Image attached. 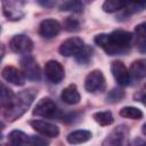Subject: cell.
<instances>
[{"instance_id":"1","label":"cell","mask_w":146,"mask_h":146,"mask_svg":"<svg viewBox=\"0 0 146 146\" xmlns=\"http://www.w3.org/2000/svg\"><path fill=\"white\" fill-rule=\"evenodd\" d=\"M95 42L102 47L108 55L124 54L130 49L132 42V34L127 31L117 30L110 34H98Z\"/></svg>"},{"instance_id":"2","label":"cell","mask_w":146,"mask_h":146,"mask_svg":"<svg viewBox=\"0 0 146 146\" xmlns=\"http://www.w3.org/2000/svg\"><path fill=\"white\" fill-rule=\"evenodd\" d=\"M36 92L33 89H26L19 92L18 95H15L11 103L6 107V117L9 121H14L22 116L32 104Z\"/></svg>"},{"instance_id":"3","label":"cell","mask_w":146,"mask_h":146,"mask_svg":"<svg viewBox=\"0 0 146 146\" xmlns=\"http://www.w3.org/2000/svg\"><path fill=\"white\" fill-rule=\"evenodd\" d=\"M21 66L22 72L25 76V79H29L31 81H38L41 78L40 67L36 64L35 59L31 55H25L21 59Z\"/></svg>"},{"instance_id":"4","label":"cell","mask_w":146,"mask_h":146,"mask_svg":"<svg viewBox=\"0 0 146 146\" xmlns=\"http://www.w3.org/2000/svg\"><path fill=\"white\" fill-rule=\"evenodd\" d=\"M57 112H58L57 106L50 98H42L34 107L33 115L46 119H52L57 115Z\"/></svg>"},{"instance_id":"5","label":"cell","mask_w":146,"mask_h":146,"mask_svg":"<svg viewBox=\"0 0 146 146\" xmlns=\"http://www.w3.org/2000/svg\"><path fill=\"white\" fill-rule=\"evenodd\" d=\"M84 88L89 92H96L104 90L105 88V78L99 70L90 72L84 80Z\"/></svg>"},{"instance_id":"6","label":"cell","mask_w":146,"mask_h":146,"mask_svg":"<svg viewBox=\"0 0 146 146\" xmlns=\"http://www.w3.org/2000/svg\"><path fill=\"white\" fill-rule=\"evenodd\" d=\"M10 49L16 54H24L27 55L33 49V42L32 40L24 34H18L13 36V39L9 42Z\"/></svg>"},{"instance_id":"7","label":"cell","mask_w":146,"mask_h":146,"mask_svg":"<svg viewBox=\"0 0 146 146\" xmlns=\"http://www.w3.org/2000/svg\"><path fill=\"white\" fill-rule=\"evenodd\" d=\"M22 1H3L2 9L5 16L10 21H18L24 16Z\"/></svg>"},{"instance_id":"8","label":"cell","mask_w":146,"mask_h":146,"mask_svg":"<svg viewBox=\"0 0 146 146\" xmlns=\"http://www.w3.org/2000/svg\"><path fill=\"white\" fill-rule=\"evenodd\" d=\"M44 73L47 79L52 83H59L64 79V68L60 63L49 60L44 65Z\"/></svg>"},{"instance_id":"9","label":"cell","mask_w":146,"mask_h":146,"mask_svg":"<svg viewBox=\"0 0 146 146\" xmlns=\"http://www.w3.org/2000/svg\"><path fill=\"white\" fill-rule=\"evenodd\" d=\"M82 47H83L82 39L78 36H72L65 40L64 42H62L59 47V52L65 57H71V56H75L81 50Z\"/></svg>"},{"instance_id":"10","label":"cell","mask_w":146,"mask_h":146,"mask_svg":"<svg viewBox=\"0 0 146 146\" xmlns=\"http://www.w3.org/2000/svg\"><path fill=\"white\" fill-rule=\"evenodd\" d=\"M31 127L39 133H41L44 137H57L59 135V129L57 125L47 122V121H42V120H33L30 121Z\"/></svg>"},{"instance_id":"11","label":"cell","mask_w":146,"mask_h":146,"mask_svg":"<svg viewBox=\"0 0 146 146\" xmlns=\"http://www.w3.org/2000/svg\"><path fill=\"white\" fill-rule=\"evenodd\" d=\"M111 71L120 86H128L130 83V75L125 65L120 60H114L111 65Z\"/></svg>"},{"instance_id":"12","label":"cell","mask_w":146,"mask_h":146,"mask_svg":"<svg viewBox=\"0 0 146 146\" xmlns=\"http://www.w3.org/2000/svg\"><path fill=\"white\" fill-rule=\"evenodd\" d=\"M60 31V24L55 19H44L39 26V33L44 39H51L56 36Z\"/></svg>"},{"instance_id":"13","label":"cell","mask_w":146,"mask_h":146,"mask_svg":"<svg viewBox=\"0 0 146 146\" xmlns=\"http://www.w3.org/2000/svg\"><path fill=\"white\" fill-rule=\"evenodd\" d=\"M1 75L7 82L13 83L15 86H23L25 83V76L23 72L14 66H6L2 70Z\"/></svg>"},{"instance_id":"14","label":"cell","mask_w":146,"mask_h":146,"mask_svg":"<svg viewBox=\"0 0 146 146\" xmlns=\"http://www.w3.org/2000/svg\"><path fill=\"white\" fill-rule=\"evenodd\" d=\"M60 98L64 103L66 104H70V105H74V104H78L80 102V94L76 89V86L75 84H70L67 86L63 91H62V95H60Z\"/></svg>"},{"instance_id":"15","label":"cell","mask_w":146,"mask_h":146,"mask_svg":"<svg viewBox=\"0 0 146 146\" xmlns=\"http://www.w3.org/2000/svg\"><path fill=\"white\" fill-rule=\"evenodd\" d=\"M130 78H133L136 80H141L145 78L146 75V62L144 59H138L135 60L131 66L130 70L128 71Z\"/></svg>"},{"instance_id":"16","label":"cell","mask_w":146,"mask_h":146,"mask_svg":"<svg viewBox=\"0 0 146 146\" xmlns=\"http://www.w3.org/2000/svg\"><path fill=\"white\" fill-rule=\"evenodd\" d=\"M8 141L10 146H27L29 137L21 130H13L8 136Z\"/></svg>"},{"instance_id":"17","label":"cell","mask_w":146,"mask_h":146,"mask_svg":"<svg viewBox=\"0 0 146 146\" xmlns=\"http://www.w3.org/2000/svg\"><path fill=\"white\" fill-rule=\"evenodd\" d=\"M91 138V132L88 131V130H75L73 132H71L68 136H67V141L70 144H82V143H86L88 141L89 139Z\"/></svg>"},{"instance_id":"18","label":"cell","mask_w":146,"mask_h":146,"mask_svg":"<svg viewBox=\"0 0 146 146\" xmlns=\"http://www.w3.org/2000/svg\"><path fill=\"white\" fill-rule=\"evenodd\" d=\"M120 115L127 119H131V120H139L143 117V112L137 108V107H132V106H125L123 108L120 110Z\"/></svg>"},{"instance_id":"19","label":"cell","mask_w":146,"mask_h":146,"mask_svg":"<svg viewBox=\"0 0 146 146\" xmlns=\"http://www.w3.org/2000/svg\"><path fill=\"white\" fill-rule=\"evenodd\" d=\"M94 119L95 121L100 124V125H110L113 123L114 119L113 115L110 111H102V112H96L94 114Z\"/></svg>"},{"instance_id":"20","label":"cell","mask_w":146,"mask_h":146,"mask_svg":"<svg viewBox=\"0 0 146 146\" xmlns=\"http://www.w3.org/2000/svg\"><path fill=\"white\" fill-rule=\"evenodd\" d=\"M14 92L11 89H9L7 86L0 83V104L3 106H8L11 100L14 99Z\"/></svg>"},{"instance_id":"21","label":"cell","mask_w":146,"mask_h":146,"mask_svg":"<svg viewBox=\"0 0 146 146\" xmlns=\"http://www.w3.org/2000/svg\"><path fill=\"white\" fill-rule=\"evenodd\" d=\"M92 56V49L89 46L83 44V47L81 48V50L75 55V60L79 64H88L89 60L91 59Z\"/></svg>"},{"instance_id":"22","label":"cell","mask_w":146,"mask_h":146,"mask_svg":"<svg viewBox=\"0 0 146 146\" xmlns=\"http://www.w3.org/2000/svg\"><path fill=\"white\" fill-rule=\"evenodd\" d=\"M59 9L62 11H73V13H81L83 9V5L81 1L76 0H71V1H65L59 6Z\"/></svg>"},{"instance_id":"23","label":"cell","mask_w":146,"mask_h":146,"mask_svg":"<svg viewBox=\"0 0 146 146\" xmlns=\"http://www.w3.org/2000/svg\"><path fill=\"white\" fill-rule=\"evenodd\" d=\"M136 33H137V46L140 52H145V48H146V42H145V23H141L139 25L136 26L135 29Z\"/></svg>"},{"instance_id":"24","label":"cell","mask_w":146,"mask_h":146,"mask_svg":"<svg viewBox=\"0 0 146 146\" xmlns=\"http://www.w3.org/2000/svg\"><path fill=\"white\" fill-rule=\"evenodd\" d=\"M122 128H123V127H117V128L108 136V140H111V144H112L113 146H119V145L122 144V140H123V138H124V136H125V133H127V131L123 130Z\"/></svg>"},{"instance_id":"25","label":"cell","mask_w":146,"mask_h":146,"mask_svg":"<svg viewBox=\"0 0 146 146\" xmlns=\"http://www.w3.org/2000/svg\"><path fill=\"white\" fill-rule=\"evenodd\" d=\"M125 3H127V2L117 1V0H107V1L104 2L103 9H104V11H106V13H114V11H116V10L123 9V8L125 7Z\"/></svg>"},{"instance_id":"26","label":"cell","mask_w":146,"mask_h":146,"mask_svg":"<svg viewBox=\"0 0 146 146\" xmlns=\"http://www.w3.org/2000/svg\"><path fill=\"white\" fill-rule=\"evenodd\" d=\"M49 140L41 136H30L29 137V146H48Z\"/></svg>"},{"instance_id":"27","label":"cell","mask_w":146,"mask_h":146,"mask_svg":"<svg viewBox=\"0 0 146 146\" xmlns=\"http://www.w3.org/2000/svg\"><path fill=\"white\" fill-rule=\"evenodd\" d=\"M64 26H65V29H66L67 31L73 32V31H78V30H79L80 24H79V22H78L75 18H73V17H67V18L65 19V22H64Z\"/></svg>"},{"instance_id":"28","label":"cell","mask_w":146,"mask_h":146,"mask_svg":"<svg viewBox=\"0 0 146 146\" xmlns=\"http://www.w3.org/2000/svg\"><path fill=\"white\" fill-rule=\"evenodd\" d=\"M123 97H124V92H123V90H121V89H113V90L110 91V94L107 95L108 102H120Z\"/></svg>"},{"instance_id":"29","label":"cell","mask_w":146,"mask_h":146,"mask_svg":"<svg viewBox=\"0 0 146 146\" xmlns=\"http://www.w3.org/2000/svg\"><path fill=\"white\" fill-rule=\"evenodd\" d=\"M40 5H42V6H44V7H52V6H55L56 5V2H54V1H51V2H49V1H40Z\"/></svg>"},{"instance_id":"30","label":"cell","mask_w":146,"mask_h":146,"mask_svg":"<svg viewBox=\"0 0 146 146\" xmlns=\"http://www.w3.org/2000/svg\"><path fill=\"white\" fill-rule=\"evenodd\" d=\"M3 128H5V124L0 121V140H1V138H2V130H3Z\"/></svg>"},{"instance_id":"31","label":"cell","mask_w":146,"mask_h":146,"mask_svg":"<svg viewBox=\"0 0 146 146\" xmlns=\"http://www.w3.org/2000/svg\"><path fill=\"white\" fill-rule=\"evenodd\" d=\"M0 58H1V56H0Z\"/></svg>"}]
</instances>
